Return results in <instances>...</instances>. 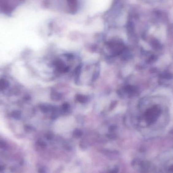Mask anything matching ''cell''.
Wrapping results in <instances>:
<instances>
[{
    "label": "cell",
    "instance_id": "1",
    "mask_svg": "<svg viewBox=\"0 0 173 173\" xmlns=\"http://www.w3.org/2000/svg\"><path fill=\"white\" fill-rule=\"evenodd\" d=\"M68 5L69 6L71 13H75L78 10V1L77 0H67Z\"/></svg>",
    "mask_w": 173,
    "mask_h": 173
},
{
    "label": "cell",
    "instance_id": "2",
    "mask_svg": "<svg viewBox=\"0 0 173 173\" xmlns=\"http://www.w3.org/2000/svg\"><path fill=\"white\" fill-rule=\"evenodd\" d=\"M158 114H159V111H157L156 110H153L152 111H150L147 116L148 121H154V120H156Z\"/></svg>",
    "mask_w": 173,
    "mask_h": 173
},
{
    "label": "cell",
    "instance_id": "3",
    "mask_svg": "<svg viewBox=\"0 0 173 173\" xmlns=\"http://www.w3.org/2000/svg\"><path fill=\"white\" fill-rule=\"evenodd\" d=\"M8 83L4 79H0V89L4 90L7 88Z\"/></svg>",
    "mask_w": 173,
    "mask_h": 173
},
{
    "label": "cell",
    "instance_id": "4",
    "mask_svg": "<svg viewBox=\"0 0 173 173\" xmlns=\"http://www.w3.org/2000/svg\"><path fill=\"white\" fill-rule=\"evenodd\" d=\"M117 173V170H115V169H114V170H113V171L111 172V173Z\"/></svg>",
    "mask_w": 173,
    "mask_h": 173
}]
</instances>
